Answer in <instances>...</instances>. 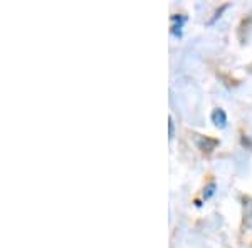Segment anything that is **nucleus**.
Segmentation results:
<instances>
[{
    "label": "nucleus",
    "mask_w": 252,
    "mask_h": 248,
    "mask_svg": "<svg viewBox=\"0 0 252 248\" xmlns=\"http://www.w3.org/2000/svg\"><path fill=\"white\" fill-rule=\"evenodd\" d=\"M212 123H214L220 129L226 128V126H227V114H226V111H224V109H220V108L215 109V111L212 113Z\"/></svg>",
    "instance_id": "1"
},
{
    "label": "nucleus",
    "mask_w": 252,
    "mask_h": 248,
    "mask_svg": "<svg viewBox=\"0 0 252 248\" xmlns=\"http://www.w3.org/2000/svg\"><path fill=\"white\" fill-rule=\"evenodd\" d=\"M214 193H215V183H210L205 188V191H203V198H205V200L212 198V196H214Z\"/></svg>",
    "instance_id": "2"
},
{
    "label": "nucleus",
    "mask_w": 252,
    "mask_h": 248,
    "mask_svg": "<svg viewBox=\"0 0 252 248\" xmlns=\"http://www.w3.org/2000/svg\"><path fill=\"white\" fill-rule=\"evenodd\" d=\"M168 123H170V139H172L173 135H175V124H173V119H172V117L168 119Z\"/></svg>",
    "instance_id": "3"
}]
</instances>
